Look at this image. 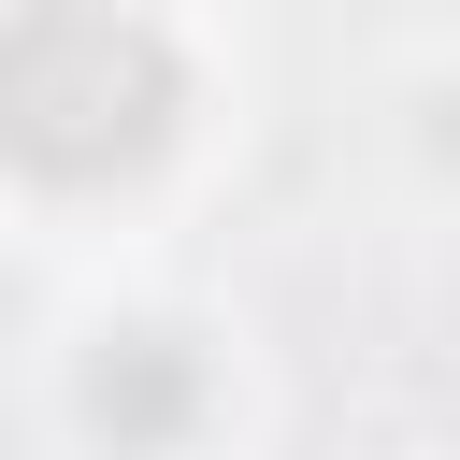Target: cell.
Wrapping results in <instances>:
<instances>
[{"mask_svg": "<svg viewBox=\"0 0 460 460\" xmlns=\"http://www.w3.org/2000/svg\"><path fill=\"white\" fill-rule=\"evenodd\" d=\"M187 115V72L144 14H101V0H43L0 29V158L43 172V187H115L172 144Z\"/></svg>", "mask_w": 460, "mask_h": 460, "instance_id": "obj_1", "label": "cell"}, {"mask_svg": "<svg viewBox=\"0 0 460 460\" xmlns=\"http://www.w3.org/2000/svg\"><path fill=\"white\" fill-rule=\"evenodd\" d=\"M86 417H101L115 446H187V417H201V359H187L172 331H115V345L86 359Z\"/></svg>", "mask_w": 460, "mask_h": 460, "instance_id": "obj_2", "label": "cell"}]
</instances>
